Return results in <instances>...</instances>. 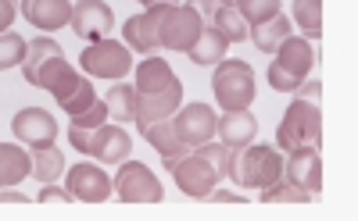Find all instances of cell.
Masks as SVG:
<instances>
[{"label": "cell", "mask_w": 358, "mask_h": 221, "mask_svg": "<svg viewBox=\"0 0 358 221\" xmlns=\"http://www.w3.org/2000/svg\"><path fill=\"white\" fill-rule=\"evenodd\" d=\"M226 50H229V43L222 40V33L215 25H201V36H197V43L187 50V57L194 61V65H201V68H212V65H219V61L226 57Z\"/></svg>", "instance_id": "cell-21"}, {"label": "cell", "mask_w": 358, "mask_h": 221, "mask_svg": "<svg viewBox=\"0 0 358 221\" xmlns=\"http://www.w3.org/2000/svg\"><path fill=\"white\" fill-rule=\"evenodd\" d=\"M111 193L122 204H158L165 197V189L158 182V175L147 168L143 161H126L118 165V175L111 178Z\"/></svg>", "instance_id": "cell-10"}, {"label": "cell", "mask_w": 358, "mask_h": 221, "mask_svg": "<svg viewBox=\"0 0 358 221\" xmlns=\"http://www.w3.org/2000/svg\"><path fill=\"white\" fill-rule=\"evenodd\" d=\"M36 200H43V204H50V200L69 204L72 197H69V189H65V185H57V182H40V197H36Z\"/></svg>", "instance_id": "cell-32"}, {"label": "cell", "mask_w": 358, "mask_h": 221, "mask_svg": "<svg viewBox=\"0 0 358 221\" xmlns=\"http://www.w3.org/2000/svg\"><path fill=\"white\" fill-rule=\"evenodd\" d=\"M33 172V157L18 143H0V189L4 185H22Z\"/></svg>", "instance_id": "cell-22"}, {"label": "cell", "mask_w": 358, "mask_h": 221, "mask_svg": "<svg viewBox=\"0 0 358 221\" xmlns=\"http://www.w3.org/2000/svg\"><path fill=\"white\" fill-rule=\"evenodd\" d=\"M143 25L155 43V54L162 50L187 54L197 43L204 22L190 4H158V8H143Z\"/></svg>", "instance_id": "cell-3"}, {"label": "cell", "mask_w": 358, "mask_h": 221, "mask_svg": "<svg viewBox=\"0 0 358 221\" xmlns=\"http://www.w3.org/2000/svg\"><path fill=\"white\" fill-rule=\"evenodd\" d=\"M226 178H233L241 189H265L273 185L276 178H283V153L268 143H248V146H236L229 157V172Z\"/></svg>", "instance_id": "cell-4"}, {"label": "cell", "mask_w": 358, "mask_h": 221, "mask_svg": "<svg viewBox=\"0 0 358 221\" xmlns=\"http://www.w3.org/2000/svg\"><path fill=\"white\" fill-rule=\"evenodd\" d=\"M319 136H322V111H319V100H308V97H294L280 118V129H276V150L287 153L294 146H319Z\"/></svg>", "instance_id": "cell-8"}, {"label": "cell", "mask_w": 358, "mask_h": 221, "mask_svg": "<svg viewBox=\"0 0 358 221\" xmlns=\"http://www.w3.org/2000/svg\"><path fill=\"white\" fill-rule=\"evenodd\" d=\"M133 68H136V82H133L136 93H165V89L183 86L179 75L172 72V65L165 57H158V54H147L143 61H136Z\"/></svg>", "instance_id": "cell-18"}, {"label": "cell", "mask_w": 358, "mask_h": 221, "mask_svg": "<svg viewBox=\"0 0 358 221\" xmlns=\"http://www.w3.org/2000/svg\"><path fill=\"white\" fill-rule=\"evenodd\" d=\"M22 75H25L29 86L47 89L50 97L62 104V111L69 118L83 114L97 100V89H94V82H90V75H79V68L65 57L62 43H57L54 36H47V33L25 43Z\"/></svg>", "instance_id": "cell-1"}, {"label": "cell", "mask_w": 358, "mask_h": 221, "mask_svg": "<svg viewBox=\"0 0 358 221\" xmlns=\"http://www.w3.org/2000/svg\"><path fill=\"white\" fill-rule=\"evenodd\" d=\"M212 93L222 111H251L255 104V68L241 57H222L212 65Z\"/></svg>", "instance_id": "cell-6"}, {"label": "cell", "mask_w": 358, "mask_h": 221, "mask_svg": "<svg viewBox=\"0 0 358 221\" xmlns=\"http://www.w3.org/2000/svg\"><path fill=\"white\" fill-rule=\"evenodd\" d=\"M290 22L305 40H319L322 36V0H294Z\"/></svg>", "instance_id": "cell-24"}, {"label": "cell", "mask_w": 358, "mask_h": 221, "mask_svg": "<svg viewBox=\"0 0 358 221\" xmlns=\"http://www.w3.org/2000/svg\"><path fill=\"white\" fill-rule=\"evenodd\" d=\"M29 157H33V172H29V175H33L36 182H57V178L65 175V168H69L65 165V153L57 150L54 143L50 146H36Z\"/></svg>", "instance_id": "cell-25"}, {"label": "cell", "mask_w": 358, "mask_h": 221, "mask_svg": "<svg viewBox=\"0 0 358 221\" xmlns=\"http://www.w3.org/2000/svg\"><path fill=\"white\" fill-rule=\"evenodd\" d=\"M69 143L79 153H90L97 165H122L133 153V139L122 125H97V129H79V125H69Z\"/></svg>", "instance_id": "cell-7"}, {"label": "cell", "mask_w": 358, "mask_h": 221, "mask_svg": "<svg viewBox=\"0 0 358 221\" xmlns=\"http://www.w3.org/2000/svg\"><path fill=\"white\" fill-rule=\"evenodd\" d=\"M143 8H158V4H183V0H140Z\"/></svg>", "instance_id": "cell-37"}, {"label": "cell", "mask_w": 358, "mask_h": 221, "mask_svg": "<svg viewBox=\"0 0 358 221\" xmlns=\"http://www.w3.org/2000/svg\"><path fill=\"white\" fill-rule=\"evenodd\" d=\"M22 57H25V40L18 33H0V72H8L15 65H22Z\"/></svg>", "instance_id": "cell-30"}, {"label": "cell", "mask_w": 358, "mask_h": 221, "mask_svg": "<svg viewBox=\"0 0 358 221\" xmlns=\"http://www.w3.org/2000/svg\"><path fill=\"white\" fill-rule=\"evenodd\" d=\"M229 157H233V146H226L219 139H208V143L187 150L183 157H176L172 165H165V172H172V182L179 185L183 197L208 200V193L226 182Z\"/></svg>", "instance_id": "cell-2"}, {"label": "cell", "mask_w": 358, "mask_h": 221, "mask_svg": "<svg viewBox=\"0 0 358 221\" xmlns=\"http://www.w3.org/2000/svg\"><path fill=\"white\" fill-rule=\"evenodd\" d=\"M208 25H215L219 33H222V40L226 43H244L248 36H251V29H248V22L236 15L233 8H226V4H219L215 8V15L208 18Z\"/></svg>", "instance_id": "cell-26"}, {"label": "cell", "mask_w": 358, "mask_h": 221, "mask_svg": "<svg viewBox=\"0 0 358 221\" xmlns=\"http://www.w3.org/2000/svg\"><path fill=\"white\" fill-rule=\"evenodd\" d=\"M72 4L76 0H22V18L43 29V33H57V29L69 25Z\"/></svg>", "instance_id": "cell-17"}, {"label": "cell", "mask_w": 358, "mask_h": 221, "mask_svg": "<svg viewBox=\"0 0 358 221\" xmlns=\"http://www.w3.org/2000/svg\"><path fill=\"white\" fill-rule=\"evenodd\" d=\"M104 104H108V118H115V121H133V114H136V104H133V86L122 79L118 86H111L108 89V97H104Z\"/></svg>", "instance_id": "cell-28"}, {"label": "cell", "mask_w": 358, "mask_h": 221, "mask_svg": "<svg viewBox=\"0 0 358 221\" xmlns=\"http://www.w3.org/2000/svg\"><path fill=\"white\" fill-rule=\"evenodd\" d=\"M233 11L248 22V29H255L273 15H280V0H233Z\"/></svg>", "instance_id": "cell-29"}, {"label": "cell", "mask_w": 358, "mask_h": 221, "mask_svg": "<svg viewBox=\"0 0 358 221\" xmlns=\"http://www.w3.org/2000/svg\"><path fill=\"white\" fill-rule=\"evenodd\" d=\"M190 8L201 15V22H208L215 15V8H219V0H190Z\"/></svg>", "instance_id": "cell-35"}, {"label": "cell", "mask_w": 358, "mask_h": 221, "mask_svg": "<svg viewBox=\"0 0 358 221\" xmlns=\"http://www.w3.org/2000/svg\"><path fill=\"white\" fill-rule=\"evenodd\" d=\"M11 132L18 143L25 146H50L57 139V118L47 111V107H22L15 118H11Z\"/></svg>", "instance_id": "cell-15"}, {"label": "cell", "mask_w": 358, "mask_h": 221, "mask_svg": "<svg viewBox=\"0 0 358 221\" xmlns=\"http://www.w3.org/2000/svg\"><path fill=\"white\" fill-rule=\"evenodd\" d=\"M169 121H172L176 136L194 150V146H201V143H208V139H215V121H219V114H215L212 104H179Z\"/></svg>", "instance_id": "cell-12"}, {"label": "cell", "mask_w": 358, "mask_h": 221, "mask_svg": "<svg viewBox=\"0 0 358 221\" xmlns=\"http://www.w3.org/2000/svg\"><path fill=\"white\" fill-rule=\"evenodd\" d=\"M18 18V0H0V33H8Z\"/></svg>", "instance_id": "cell-33"}, {"label": "cell", "mask_w": 358, "mask_h": 221, "mask_svg": "<svg viewBox=\"0 0 358 221\" xmlns=\"http://www.w3.org/2000/svg\"><path fill=\"white\" fill-rule=\"evenodd\" d=\"M22 200H25V193L18 185H4V189H0V204H22Z\"/></svg>", "instance_id": "cell-36"}, {"label": "cell", "mask_w": 358, "mask_h": 221, "mask_svg": "<svg viewBox=\"0 0 358 221\" xmlns=\"http://www.w3.org/2000/svg\"><path fill=\"white\" fill-rule=\"evenodd\" d=\"M273 54L276 57H273V65H268V86H273L276 93H294L315 72V61H319L312 40L297 36V33H290Z\"/></svg>", "instance_id": "cell-5"}, {"label": "cell", "mask_w": 358, "mask_h": 221, "mask_svg": "<svg viewBox=\"0 0 358 221\" xmlns=\"http://www.w3.org/2000/svg\"><path fill=\"white\" fill-rule=\"evenodd\" d=\"M258 200H265V204H308L312 193L301 189V185H294V182H287V178H276L273 185L258 189Z\"/></svg>", "instance_id": "cell-27"}, {"label": "cell", "mask_w": 358, "mask_h": 221, "mask_svg": "<svg viewBox=\"0 0 358 221\" xmlns=\"http://www.w3.org/2000/svg\"><path fill=\"white\" fill-rule=\"evenodd\" d=\"M65 189L72 200H83V204H104L111 197V178L108 172L97 165V161H79L72 168H65Z\"/></svg>", "instance_id": "cell-11"}, {"label": "cell", "mask_w": 358, "mask_h": 221, "mask_svg": "<svg viewBox=\"0 0 358 221\" xmlns=\"http://www.w3.org/2000/svg\"><path fill=\"white\" fill-rule=\"evenodd\" d=\"M140 136H143L147 143H151V146L158 150L162 165H172L176 157H183V153L190 150L183 139L176 136V129H172V121H169V118H165V121H155V125H147V129H143Z\"/></svg>", "instance_id": "cell-20"}, {"label": "cell", "mask_w": 358, "mask_h": 221, "mask_svg": "<svg viewBox=\"0 0 358 221\" xmlns=\"http://www.w3.org/2000/svg\"><path fill=\"white\" fill-rule=\"evenodd\" d=\"M69 29L76 36H83L86 43H97L108 40L111 29H115V11L104 4V0H76L72 4V18Z\"/></svg>", "instance_id": "cell-13"}, {"label": "cell", "mask_w": 358, "mask_h": 221, "mask_svg": "<svg viewBox=\"0 0 358 221\" xmlns=\"http://www.w3.org/2000/svg\"><path fill=\"white\" fill-rule=\"evenodd\" d=\"M208 200H219V204H244L248 197L244 193H229V189H222V185H215L212 193H208Z\"/></svg>", "instance_id": "cell-34"}, {"label": "cell", "mask_w": 358, "mask_h": 221, "mask_svg": "<svg viewBox=\"0 0 358 221\" xmlns=\"http://www.w3.org/2000/svg\"><path fill=\"white\" fill-rule=\"evenodd\" d=\"M219 4H226V8H233V0H219Z\"/></svg>", "instance_id": "cell-38"}, {"label": "cell", "mask_w": 358, "mask_h": 221, "mask_svg": "<svg viewBox=\"0 0 358 221\" xmlns=\"http://www.w3.org/2000/svg\"><path fill=\"white\" fill-rule=\"evenodd\" d=\"M133 50L118 40H97V43H86V50L79 54V68L90 79H111V82H122L133 72Z\"/></svg>", "instance_id": "cell-9"}, {"label": "cell", "mask_w": 358, "mask_h": 221, "mask_svg": "<svg viewBox=\"0 0 358 221\" xmlns=\"http://www.w3.org/2000/svg\"><path fill=\"white\" fill-rule=\"evenodd\" d=\"M133 104H136V129L143 132L147 125H155V121H165L176 114V107L183 104V86H176V89H165V93H136L133 89Z\"/></svg>", "instance_id": "cell-16"}, {"label": "cell", "mask_w": 358, "mask_h": 221, "mask_svg": "<svg viewBox=\"0 0 358 221\" xmlns=\"http://www.w3.org/2000/svg\"><path fill=\"white\" fill-rule=\"evenodd\" d=\"M283 178L308 189L312 197L322 193V153L319 146H294L283 157Z\"/></svg>", "instance_id": "cell-14"}, {"label": "cell", "mask_w": 358, "mask_h": 221, "mask_svg": "<svg viewBox=\"0 0 358 221\" xmlns=\"http://www.w3.org/2000/svg\"><path fill=\"white\" fill-rule=\"evenodd\" d=\"M215 139L226 146H248L258 139V118L248 111H222V118L215 121Z\"/></svg>", "instance_id": "cell-19"}, {"label": "cell", "mask_w": 358, "mask_h": 221, "mask_svg": "<svg viewBox=\"0 0 358 221\" xmlns=\"http://www.w3.org/2000/svg\"><path fill=\"white\" fill-rule=\"evenodd\" d=\"M294 33V22L280 11V15H273V18H268V22H262V25H255L251 29V36L248 40H255V47L262 50V54H273L287 36Z\"/></svg>", "instance_id": "cell-23"}, {"label": "cell", "mask_w": 358, "mask_h": 221, "mask_svg": "<svg viewBox=\"0 0 358 221\" xmlns=\"http://www.w3.org/2000/svg\"><path fill=\"white\" fill-rule=\"evenodd\" d=\"M104 121H108V104H104L101 97H97L94 104H90L83 114H76V118H72V125H79V129H97V125H104Z\"/></svg>", "instance_id": "cell-31"}]
</instances>
